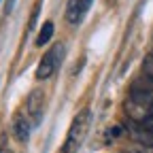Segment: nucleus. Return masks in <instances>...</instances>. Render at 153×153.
Segmentation results:
<instances>
[{
  "mask_svg": "<svg viewBox=\"0 0 153 153\" xmlns=\"http://www.w3.org/2000/svg\"><path fill=\"white\" fill-rule=\"evenodd\" d=\"M89 123H91V111L89 108H83L74 115V119L68 128V134H66V140H64V153H76V149H81V145L87 136Z\"/></svg>",
  "mask_w": 153,
  "mask_h": 153,
  "instance_id": "f257e3e1",
  "label": "nucleus"
},
{
  "mask_svg": "<svg viewBox=\"0 0 153 153\" xmlns=\"http://www.w3.org/2000/svg\"><path fill=\"white\" fill-rule=\"evenodd\" d=\"M62 57H64V45L57 43V45H53V47L41 57L38 68H36V79H38V81L49 79V76L57 70V66H60V62H62Z\"/></svg>",
  "mask_w": 153,
  "mask_h": 153,
  "instance_id": "f03ea898",
  "label": "nucleus"
},
{
  "mask_svg": "<svg viewBox=\"0 0 153 153\" xmlns=\"http://www.w3.org/2000/svg\"><path fill=\"white\" fill-rule=\"evenodd\" d=\"M43 104H45V98H43V91L41 89H34L28 96V100H26V115H28V119L32 121L34 128L41 123V119H43Z\"/></svg>",
  "mask_w": 153,
  "mask_h": 153,
  "instance_id": "7ed1b4c3",
  "label": "nucleus"
},
{
  "mask_svg": "<svg viewBox=\"0 0 153 153\" xmlns=\"http://www.w3.org/2000/svg\"><path fill=\"white\" fill-rule=\"evenodd\" d=\"M32 121L28 119V115L24 111H19L15 115V119H13V136L19 140V143H26L30 138V134H32Z\"/></svg>",
  "mask_w": 153,
  "mask_h": 153,
  "instance_id": "20e7f679",
  "label": "nucleus"
},
{
  "mask_svg": "<svg viewBox=\"0 0 153 153\" xmlns=\"http://www.w3.org/2000/svg\"><path fill=\"white\" fill-rule=\"evenodd\" d=\"M53 30H55L53 22H45V24L41 26V30H38V36H36L34 45H36V47H45V45L51 41V36H53Z\"/></svg>",
  "mask_w": 153,
  "mask_h": 153,
  "instance_id": "39448f33",
  "label": "nucleus"
},
{
  "mask_svg": "<svg viewBox=\"0 0 153 153\" xmlns=\"http://www.w3.org/2000/svg\"><path fill=\"white\" fill-rule=\"evenodd\" d=\"M66 19H68V24L72 26H79L81 24V13H79V0H70L68 7H66Z\"/></svg>",
  "mask_w": 153,
  "mask_h": 153,
  "instance_id": "423d86ee",
  "label": "nucleus"
},
{
  "mask_svg": "<svg viewBox=\"0 0 153 153\" xmlns=\"http://www.w3.org/2000/svg\"><path fill=\"white\" fill-rule=\"evenodd\" d=\"M41 7H43V0H36L34 2V9H32V17H30V24H28V30L34 28L36 24V19H38V13H41Z\"/></svg>",
  "mask_w": 153,
  "mask_h": 153,
  "instance_id": "0eeeda50",
  "label": "nucleus"
},
{
  "mask_svg": "<svg viewBox=\"0 0 153 153\" xmlns=\"http://www.w3.org/2000/svg\"><path fill=\"white\" fill-rule=\"evenodd\" d=\"M128 153H153V147H147V145H136V147H132Z\"/></svg>",
  "mask_w": 153,
  "mask_h": 153,
  "instance_id": "6e6552de",
  "label": "nucleus"
},
{
  "mask_svg": "<svg viewBox=\"0 0 153 153\" xmlns=\"http://www.w3.org/2000/svg\"><path fill=\"white\" fill-rule=\"evenodd\" d=\"M91 2H94V0H79V13H81V17H85V13L89 11Z\"/></svg>",
  "mask_w": 153,
  "mask_h": 153,
  "instance_id": "1a4fd4ad",
  "label": "nucleus"
},
{
  "mask_svg": "<svg viewBox=\"0 0 153 153\" xmlns=\"http://www.w3.org/2000/svg\"><path fill=\"white\" fill-rule=\"evenodd\" d=\"M13 4H15V0H7V13L13 11Z\"/></svg>",
  "mask_w": 153,
  "mask_h": 153,
  "instance_id": "9d476101",
  "label": "nucleus"
},
{
  "mask_svg": "<svg viewBox=\"0 0 153 153\" xmlns=\"http://www.w3.org/2000/svg\"><path fill=\"white\" fill-rule=\"evenodd\" d=\"M0 153H11V151H9L7 147H0Z\"/></svg>",
  "mask_w": 153,
  "mask_h": 153,
  "instance_id": "9b49d317",
  "label": "nucleus"
},
{
  "mask_svg": "<svg viewBox=\"0 0 153 153\" xmlns=\"http://www.w3.org/2000/svg\"><path fill=\"white\" fill-rule=\"evenodd\" d=\"M0 2H2V0H0Z\"/></svg>",
  "mask_w": 153,
  "mask_h": 153,
  "instance_id": "f8f14e48",
  "label": "nucleus"
}]
</instances>
